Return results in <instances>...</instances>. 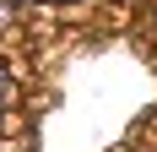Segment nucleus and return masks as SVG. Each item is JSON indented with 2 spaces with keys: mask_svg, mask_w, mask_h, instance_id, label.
I'll return each instance as SVG.
<instances>
[{
  "mask_svg": "<svg viewBox=\"0 0 157 152\" xmlns=\"http://www.w3.org/2000/svg\"><path fill=\"white\" fill-rule=\"evenodd\" d=\"M16 92H11V82H6V71H0V103H11Z\"/></svg>",
  "mask_w": 157,
  "mask_h": 152,
  "instance_id": "1",
  "label": "nucleus"
}]
</instances>
